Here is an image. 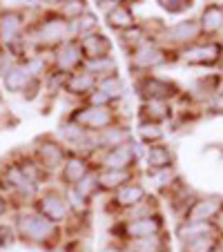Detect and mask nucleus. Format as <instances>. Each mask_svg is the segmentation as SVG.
I'll return each instance as SVG.
<instances>
[{"label":"nucleus","mask_w":223,"mask_h":252,"mask_svg":"<svg viewBox=\"0 0 223 252\" xmlns=\"http://www.w3.org/2000/svg\"><path fill=\"white\" fill-rule=\"evenodd\" d=\"M103 252H127V250H125V246H107L103 248Z\"/></svg>","instance_id":"nucleus-38"},{"label":"nucleus","mask_w":223,"mask_h":252,"mask_svg":"<svg viewBox=\"0 0 223 252\" xmlns=\"http://www.w3.org/2000/svg\"><path fill=\"white\" fill-rule=\"evenodd\" d=\"M29 81H32V71L29 69H23V67H16V69L7 71V87H9L11 92H18V90H27Z\"/></svg>","instance_id":"nucleus-26"},{"label":"nucleus","mask_w":223,"mask_h":252,"mask_svg":"<svg viewBox=\"0 0 223 252\" xmlns=\"http://www.w3.org/2000/svg\"><path fill=\"white\" fill-rule=\"evenodd\" d=\"M147 199V192H145V188L141 186V183H134V181H129V183H125V186H121L119 190L114 192V205H119V208H123L125 212L127 210H132L134 205H138L141 201H145Z\"/></svg>","instance_id":"nucleus-9"},{"label":"nucleus","mask_w":223,"mask_h":252,"mask_svg":"<svg viewBox=\"0 0 223 252\" xmlns=\"http://www.w3.org/2000/svg\"><path fill=\"white\" fill-rule=\"evenodd\" d=\"M129 63H132L134 69H154V67L165 63V52L154 40H145L136 49H132Z\"/></svg>","instance_id":"nucleus-3"},{"label":"nucleus","mask_w":223,"mask_h":252,"mask_svg":"<svg viewBox=\"0 0 223 252\" xmlns=\"http://www.w3.org/2000/svg\"><path fill=\"white\" fill-rule=\"evenodd\" d=\"M125 250L127 252H167V241L163 234H157V237L138 239V241H127Z\"/></svg>","instance_id":"nucleus-22"},{"label":"nucleus","mask_w":223,"mask_h":252,"mask_svg":"<svg viewBox=\"0 0 223 252\" xmlns=\"http://www.w3.org/2000/svg\"><path fill=\"white\" fill-rule=\"evenodd\" d=\"M96 87H98L100 92H105V94L109 96V98H121L125 92V85L123 81L119 78V74H112V76H105V78H98V83H96Z\"/></svg>","instance_id":"nucleus-25"},{"label":"nucleus","mask_w":223,"mask_h":252,"mask_svg":"<svg viewBox=\"0 0 223 252\" xmlns=\"http://www.w3.org/2000/svg\"><path fill=\"white\" fill-rule=\"evenodd\" d=\"M165 36L174 45H194L201 36L199 20H181V23L172 25L170 29H165Z\"/></svg>","instance_id":"nucleus-8"},{"label":"nucleus","mask_w":223,"mask_h":252,"mask_svg":"<svg viewBox=\"0 0 223 252\" xmlns=\"http://www.w3.org/2000/svg\"><path fill=\"white\" fill-rule=\"evenodd\" d=\"M40 210H43V217H47L49 221H63L67 217V201L58 194H47L40 201Z\"/></svg>","instance_id":"nucleus-17"},{"label":"nucleus","mask_w":223,"mask_h":252,"mask_svg":"<svg viewBox=\"0 0 223 252\" xmlns=\"http://www.w3.org/2000/svg\"><path fill=\"white\" fill-rule=\"evenodd\" d=\"M74 29L81 33V38H83V36H90V33L98 32V25H96V18L92 14H83V16H78V18H76Z\"/></svg>","instance_id":"nucleus-30"},{"label":"nucleus","mask_w":223,"mask_h":252,"mask_svg":"<svg viewBox=\"0 0 223 252\" xmlns=\"http://www.w3.org/2000/svg\"><path fill=\"white\" fill-rule=\"evenodd\" d=\"M210 107H212L214 112H219V114L223 112V94H221V92H217V94L212 96V100H210Z\"/></svg>","instance_id":"nucleus-37"},{"label":"nucleus","mask_w":223,"mask_h":252,"mask_svg":"<svg viewBox=\"0 0 223 252\" xmlns=\"http://www.w3.org/2000/svg\"><path fill=\"white\" fill-rule=\"evenodd\" d=\"M2 208H5V205H2V201H0V212H2Z\"/></svg>","instance_id":"nucleus-40"},{"label":"nucleus","mask_w":223,"mask_h":252,"mask_svg":"<svg viewBox=\"0 0 223 252\" xmlns=\"http://www.w3.org/2000/svg\"><path fill=\"white\" fill-rule=\"evenodd\" d=\"M161 7L170 14H181V11L190 9L192 2H188V0H165V2H161Z\"/></svg>","instance_id":"nucleus-33"},{"label":"nucleus","mask_w":223,"mask_h":252,"mask_svg":"<svg viewBox=\"0 0 223 252\" xmlns=\"http://www.w3.org/2000/svg\"><path fill=\"white\" fill-rule=\"evenodd\" d=\"M134 161H136V145L125 143L121 148L105 150L100 157V167L103 170H129Z\"/></svg>","instance_id":"nucleus-7"},{"label":"nucleus","mask_w":223,"mask_h":252,"mask_svg":"<svg viewBox=\"0 0 223 252\" xmlns=\"http://www.w3.org/2000/svg\"><path fill=\"white\" fill-rule=\"evenodd\" d=\"M63 148L61 145H54V143H49V145H43L40 148V157H43V161H45V165L47 167H56V165H61L63 163Z\"/></svg>","instance_id":"nucleus-29"},{"label":"nucleus","mask_w":223,"mask_h":252,"mask_svg":"<svg viewBox=\"0 0 223 252\" xmlns=\"http://www.w3.org/2000/svg\"><path fill=\"white\" fill-rule=\"evenodd\" d=\"M199 27L201 33L205 36H214L223 29V5H208L203 11H201L199 18Z\"/></svg>","instance_id":"nucleus-13"},{"label":"nucleus","mask_w":223,"mask_h":252,"mask_svg":"<svg viewBox=\"0 0 223 252\" xmlns=\"http://www.w3.org/2000/svg\"><path fill=\"white\" fill-rule=\"evenodd\" d=\"M152 201H157V199H150L147 196L145 201H141L138 205H134L132 210H127V219L125 221H134V219H145V217H154L157 214V203H152Z\"/></svg>","instance_id":"nucleus-27"},{"label":"nucleus","mask_w":223,"mask_h":252,"mask_svg":"<svg viewBox=\"0 0 223 252\" xmlns=\"http://www.w3.org/2000/svg\"><path fill=\"white\" fill-rule=\"evenodd\" d=\"M138 134H141V138H143V141H147L150 145H154L157 141H161V138H163L161 127H159L157 123H150V121L141 123V127H138Z\"/></svg>","instance_id":"nucleus-31"},{"label":"nucleus","mask_w":223,"mask_h":252,"mask_svg":"<svg viewBox=\"0 0 223 252\" xmlns=\"http://www.w3.org/2000/svg\"><path fill=\"white\" fill-rule=\"evenodd\" d=\"M67 33H69V23L65 18H54L40 27V38L45 43H63L67 40Z\"/></svg>","instance_id":"nucleus-16"},{"label":"nucleus","mask_w":223,"mask_h":252,"mask_svg":"<svg viewBox=\"0 0 223 252\" xmlns=\"http://www.w3.org/2000/svg\"><path fill=\"white\" fill-rule=\"evenodd\" d=\"M143 112H145V119L150 123H161L170 116V107H167V100H145L143 105Z\"/></svg>","instance_id":"nucleus-24"},{"label":"nucleus","mask_w":223,"mask_h":252,"mask_svg":"<svg viewBox=\"0 0 223 252\" xmlns=\"http://www.w3.org/2000/svg\"><path fill=\"white\" fill-rule=\"evenodd\" d=\"M147 165L152 172H159V170H170L172 167V152L161 145V143H154L147 148Z\"/></svg>","instance_id":"nucleus-18"},{"label":"nucleus","mask_w":223,"mask_h":252,"mask_svg":"<svg viewBox=\"0 0 223 252\" xmlns=\"http://www.w3.org/2000/svg\"><path fill=\"white\" fill-rule=\"evenodd\" d=\"M87 103L92 105V107H109V103H112V98H109L105 92H100L98 87H96L94 92L90 94V98H87Z\"/></svg>","instance_id":"nucleus-34"},{"label":"nucleus","mask_w":223,"mask_h":252,"mask_svg":"<svg viewBox=\"0 0 223 252\" xmlns=\"http://www.w3.org/2000/svg\"><path fill=\"white\" fill-rule=\"evenodd\" d=\"M221 43L217 40H208V43H194L190 47H185L181 52L183 63H190V65H210V63H217L221 58Z\"/></svg>","instance_id":"nucleus-4"},{"label":"nucleus","mask_w":223,"mask_h":252,"mask_svg":"<svg viewBox=\"0 0 223 252\" xmlns=\"http://www.w3.org/2000/svg\"><path fill=\"white\" fill-rule=\"evenodd\" d=\"M74 121H76L81 127H85L87 132H103V129L112 127L116 121L114 112L109 110V107H85V110H78V114L74 116Z\"/></svg>","instance_id":"nucleus-2"},{"label":"nucleus","mask_w":223,"mask_h":252,"mask_svg":"<svg viewBox=\"0 0 223 252\" xmlns=\"http://www.w3.org/2000/svg\"><path fill=\"white\" fill-rule=\"evenodd\" d=\"M96 179H98V190L116 192L121 186L132 181V172L129 170H100L96 174Z\"/></svg>","instance_id":"nucleus-15"},{"label":"nucleus","mask_w":223,"mask_h":252,"mask_svg":"<svg viewBox=\"0 0 223 252\" xmlns=\"http://www.w3.org/2000/svg\"><path fill=\"white\" fill-rule=\"evenodd\" d=\"M129 143V132L123 125H112V127L103 129V132L96 134V145L98 150H114Z\"/></svg>","instance_id":"nucleus-11"},{"label":"nucleus","mask_w":223,"mask_h":252,"mask_svg":"<svg viewBox=\"0 0 223 252\" xmlns=\"http://www.w3.org/2000/svg\"><path fill=\"white\" fill-rule=\"evenodd\" d=\"M18 32H20V20H18V16L9 14V16H5V18L0 20V38L5 40V43L14 40L16 36H18Z\"/></svg>","instance_id":"nucleus-28"},{"label":"nucleus","mask_w":223,"mask_h":252,"mask_svg":"<svg viewBox=\"0 0 223 252\" xmlns=\"http://www.w3.org/2000/svg\"><path fill=\"white\" fill-rule=\"evenodd\" d=\"M78 45H81V49H83V56H87V61L109 56V49H112L107 36H103L100 32L90 33V36H83V38L78 40Z\"/></svg>","instance_id":"nucleus-10"},{"label":"nucleus","mask_w":223,"mask_h":252,"mask_svg":"<svg viewBox=\"0 0 223 252\" xmlns=\"http://www.w3.org/2000/svg\"><path fill=\"white\" fill-rule=\"evenodd\" d=\"M11 243H14V234H11V230L7 228V225H2V228H0V246L9 248Z\"/></svg>","instance_id":"nucleus-36"},{"label":"nucleus","mask_w":223,"mask_h":252,"mask_svg":"<svg viewBox=\"0 0 223 252\" xmlns=\"http://www.w3.org/2000/svg\"><path fill=\"white\" fill-rule=\"evenodd\" d=\"M20 232L25 239H32V241H47L54 234V221H49L43 214H25L23 219L18 221Z\"/></svg>","instance_id":"nucleus-6"},{"label":"nucleus","mask_w":223,"mask_h":252,"mask_svg":"<svg viewBox=\"0 0 223 252\" xmlns=\"http://www.w3.org/2000/svg\"><path fill=\"white\" fill-rule=\"evenodd\" d=\"M217 230H221L223 232V210L219 212V217H217Z\"/></svg>","instance_id":"nucleus-39"},{"label":"nucleus","mask_w":223,"mask_h":252,"mask_svg":"<svg viewBox=\"0 0 223 252\" xmlns=\"http://www.w3.org/2000/svg\"><path fill=\"white\" fill-rule=\"evenodd\" d=\"M217 225L212 223H181L179 225V237L181 243L185 241H192V239H199V237H208V234H217Z\"/></svg>","instance_id":"nucleus-23"},{"label":"nucleus","mask_w":223,"mask_h":252,"mask_svg":"<svg viewBox=\"0 0 223 252\" xmlns=\"http://www.w3.org/2000/svg\"><path fill=\"white\" fill-rule=\"evenodd\" d=\"M223 210V201L208 196V199H194L183 212V223H212Z\"/></svg>","instance_id":"nucleus-1"},{"label":"nucleus","mask_w":223,"mask_h":252,"mask_svg":"<svg viewBox=\"0 0 223 252\" xmlns=\"http://www.w3.org/2000/svg\"><path fill=\"white\" fill-rule=\"evenodd\" d=\"M67 196H69V205H71L74 210H85V208H87V199H83V196L78 194L74 188H69Z\"/></svg>","instance_id":"nucleus-35"},{"label":"nucleus","mask_w":223,"mask_h":252,"mask_svg":"<svg viewBox=\"0 0 223 252\" xmlns=\"http://www.w3.org/2000/svg\"><path fill=\"white\" fill-rule=\"evenodd\" d=\"M74 190H76L83 199H90V196L98 190V179H96V174H87L81 183H76V186H74Z\"/></svg>","instance_id":"nucleus-32"},{"label":"nucleus","mask_w":223,"mask_h":252,"mask_svg":"<svg viewBox=\"0 0 223 252\" xmlns=\"http://www.w3.org/2000/svg\"><path fill=\"white\" fill-rule=\"evenodd\" d=\"M83 49L78 43H63V47L58 49V67L61 69H74L83 63Z\"/></svg>","instance_id":"nucleus-20"},{"label":"nucleus","mask_w":223,"mask_h":252,"mask_svg":"<svg viewBox=\"0 0 223 252\" xmlns=\"http://www.w3.org/2000/svg\"><path fill=\"white\" fill-rule=\"evenodd\" d=\"M96 83H98V78L92 76L90 71H78V74H71V76L67 78L65 87L71 94H87V92L96 90Z\"/></svg>","instance_id":"nucleus-21"},{"label":"nucleus","mask_w":223,"mask_h":252,"mask_svg":"<svg viewBox=\"0 0 223 252\" xmlns=\"http://www.w3.org/2000/svg\"><path fill=\"white\" fill-rule=\"evenodd\" d=\"M123 232H125V241H138V239L157 237V234H163V221H161L159 214H154V217H145V219L125 221Z\"/></svg>","instance_id":"nucleus-5"},{"label":"nucleus","mask_w":223,"mask_h":252,"mask_svg":"<svg viewBox=\"0 0 223 252\" xmlns=\"http://www.w3.org/2000/svg\"><path fill=\"white\" fill-rule=\"evenodd\" d=\"M172 92H174V87L157 76H147L141 83V94L145 96V100H167L172 96Z\"/></svg>","instance_id":"nucleus-12"},{"label":"nucleus","mask_w":223,"mask_h":252,"mask_svg":"<svg viewBox=\"0 0 223 252\" xmlns=\"http://www.w3.org/2000/svg\"><path fill=\"white\" fill-rule=\"evenodd\" d=\"M107 23H109V27L121 32V33L132 29V27H136V20H134L132 9H129L125 2H116L114 9L107 11Z\"/></svg>","instance_id":"nucleus-14"},{"label":"nucleus","mask_w":223,"mask_h":252,"mask_svg":"<svg viewBox=\"0 0 223 252\" xmlns=\"http://www.w3.org/2000/svg\"><path fill=\"white\" fill-rule=\"evenodd\" d=\"M87 174H90V167H87V163L83 161L81 157H69L67 163L63 165V179H65L71 188L76 186V183H81Z\"/></svg>","instance_id":"nucleus-19"}]
</instances>
